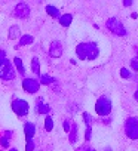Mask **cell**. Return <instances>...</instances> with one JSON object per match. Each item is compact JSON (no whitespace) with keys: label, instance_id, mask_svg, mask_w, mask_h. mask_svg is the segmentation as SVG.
Masks as SVG:
<instances>
[{"label":"cell","instance_id":"20","mask_svg":"<svg viewBox=\"0 0 138 151\" xmlns=\"http://www.w3.org/2000/svg\"><path fill=\"white\" fill-rule=\"evenodd\" d=\"M31 71H33L34 74L40 76V62H39V58H37V56H34V58L31 59Z\"/></svg>","mask_w":138,"mask_h":151},{"label":"cell","instance_id":"17","mask_svg":"<svg viewBox=\"0 0 138 151\" xmlns=\"http://www.w3.org/2000/svg\"><path fill=\"white\" fill-rule=\"evenodd\" d=\"M14 64H15V67H17L18 73H20L21 76H25V68H24L22 59H21L20 56H15V58H14Z\"/></svg>","mask_w":138,"mask_h":151},{"label":"cell","instance_id":"22","mask_svg":"<svg viewBox=\"0 0 138 151\" xmlns=\"http://www.w3.org/2000/svg\"><path fill=\"white\" fill-rule=\"evenodd\" d=\"M120 77H122V79H131L132 74H131V71H129L126 67H123V68H120Z\"/></svg>","mask_w":138,"mask_h":151},{"label":"cell","instance_id":"13","mask_svg":"<svg viewBox=\"0 0 138 151\" xmlns=\"http://www.w3.org/2000/svg\"><path fill=\"white\" fill-rule=\"evenodd\" d=\"M24 133H25V139H27V141L33 139V136L36 135V126H34V123L27 122V123L24 124Z\"/></svg>","mask_w":138,"mask_h":151},{"label":"cell","instance_id":"29","mask_svg":"<svg viewBox=\"0 0 138 151\" xmlns=\"http://www.w3.org/2000/svg\"><path fill=\"white\" fill-rule=\"evenodd\" d=\"M131 67H132V70H134V71H138V58H134V59H132Z\"/></svg>","mask_w":138,"mask_h":151},{"label":"cell","instance_id":"10","mask_svg":"<svg viewBox=\"0 0 138 151\" xmlns=\"http://www.w3.org/2000/svg\"><path fill=\"white\" fill-rule=\"evenodd\" d=\"M36 113L37 114H49L51 113V107L48 104H45L42 98H39L37 102H36Z\"/></svg>","mask_w":138,"mask_h":151},{"label":"cell","instance_id":"19","mask_svg":"<svg viewBox=\"0 0 138 151\" xmlns=\"http://www.w3.org/2000/svg\"><path fill=\"white\" fill-rule=\"evenodd\" d=\"M18 37H21L20 27H18V25H12V27L9 28V39H11V40H15V39H18Z\"/></svg>","mask_w":138,"mask_h":151},{"label":"cell","instance_id":"21","mask_svg":"<svg viewBox=\"0 0 138 151\" xmlns=\"http://www.w3.org/2000/svg\"><path fill=\"white\" fill-rule=\"evenodd\" d=\"M45 129L48 132H51L53 129V119L51 116H46V119H45Z\"/></svg>","mask_w":138,"mask_h":151},{"label":"cell","instance_id":"12","mask_svg":"<svg viewBox=\"0 0 138 151\" xmlns=\"http://www.w3.org/2000/svg\"><path fill=\"white\" fill-rule=\"evenodd\" d=\"M76 53H77L79 59L86 61V58H88V45L86 43H79L77 47H76Z\"/></svg>","mask_w":138,"mask_h":151},{"label":"cell","instance_id":"5","mask_svg":"<svg viewBox=\"0 0 138 151\" xmlns=\"http://www.w3.org/2000/svg\"><path fill=\"white\" fill-rule=\"evenodd\" d=\"M11 107H12L14 113L20 117H24V116L28 114V102L24 101V99H14Z\"/></svg>","mask_w":138,"mask_h":151},{"label":"cell","instance_id":"25","mask_svg":"<svg viewBox=\"0 0 138 151\" xmlns=\"http://www.w3.org/2000/svg\"><path fill=\"white\" fill-rule=\"evenodd\" d=\"M91 138H92V127L89 126V127H86V130H85V141L89 142Z\"/></svg>","mask_w":138,"mask_h":151},{"label":"cell","instance_id":"8","mask_svg":"<svg viewBox=\"0 0 138 151\" xmlns=\"http://www.w3.org/2000/svg\"><path fill=\"white\" fill-rule=\"evenodd\" d=\"M86 45H88V58H86V61H94V59H97L98 55H100V47H98V45H97L95 42H86Z\"/></svg>","mask_w":138,"mask_h":151},{"label":"cell","instance_id":"23","mask_svg":"<svg viewBox=\"0 0 138 151\" xmlns=\"http://www.w3.org/2000/svg\"><path fill=\"white\" fill-rule=\"evenodd\" d=\"M83 120H85V123H86V127H89L91 123H92V117H91V114L85 111V113H83Z\"/></svg>","mask_w":138,"mask_h":151},{"label":"cell","instance_id":"9","mask_svg":"<svg viewBox=\"0 0 138 151\" xmlns=\"http://www.w3.org/2000/svg\"><path fill=\"white\" fill-rule=\"evenodd\" d=\"M49 55L52 58H59L62 55V43L58 40H53L49 46Z\"/></svg>","mask_w":138,"mask_h":151},{"label":"cell","instance_id":"11","mask_svg":"<svg viewBox=\"0 0 138 151\" xmlns=\"http://www.w3.org/2000/svg\"><path fill=\"white\" fill-rule=\"evenodd\" d=\"M77 139H79V126L73 123L70 127V132H68V141H70V144H76Z\"/></svg>","mask_w":138,"mask_h":151},{"label":"cell","instance_id":"32","mask_svg":"<svg viewBox=\"0 0 138 151\" xmlns=\"http://www.w3.org/2000/svg\"><path fill=\"white\" fill-rule=\"evenodd\" d=\"M104 151H113V150H111V148H110V147H108V148H105V150H104Z\"/></svg>","mask_w":138,"mask_h":151},{"label":"cell","instance_id":"4","mask_svg":"<svg viewBox=\"0 0 138 151\" xmlns=\"http://www.w3.org/2000/svg\"><path fill=\"white\" fill-rule=\"evenodd\" d=\"M15 76H17V73H15L14 64L9 59H6L3 67H2V70H0V79L2 80H14Z\"/></svg>","mask_w":138,"mask_h":151},{"label":"cell","instance_id":"16","mask_svg":"<svg viewBox=\"0 0 138 151\" xmlns=\"http://www.w3.org/2000/svg\"><path fill=\"white\" fill-rule=\"evenodd\" d=\"M33 42H34L33 36H30V34H24V36H21V37H20L18 46H25V45H31ZM18 46H17V47H18Z\"/></svg>","mask_w":138,"mask_h":151},{"label":"cell","instance_id":"7","mask_svg":"<svg viewBox=\"0 0 138 151\" xmlns=\"http://www.w3.org/2000/svg\"><path fill=\"white\" fill-rule=\"evenodd\" d=\"M30 6L27 3H18L14 9V17L15 18H20V19H25L30 17Z\"/></svg>","mask_w":138,"mask_h":151},{"label":"cell","instance_id":"6","mask_svg":"<svg viewBox=\"0 0 138 151\" xmlns=\"http://www.w3.org/2000/svg\"><path fill=\"white\" fill-rule=\"evenodd\" d=\"M22 89H24L25 92H28V93H36V92H39V89H40V83H39V80H36V79H28V77H25V79L22 80Z\"/></svg>","mask_w":138,"mask_h":151},{"label":"cell","instance_id":"33","mask_svg":"<svg viewBox=\"0 0 138 151\" xmlns=\"http://www.w3.org/2000/svg\"><path fill=\"white\" fill-rule=\"evenodd\" d=\"M86 151H95V150H94V148H88Z\"/></svg>","mask_w":138,"mask_h":151},{"label":"cell","instance_id":"1","mask_svg":"<svg viewBox=\"0 0 138 151\" xmlns=\"http://www.w3.org/2000/svg\"><path fill=\"white\" fill-rule=\"evenodd\" d=\"M105 25H107L108 31H111L113 34H116L119 37H126L128 36V31H126L125 25L117 18H108L107 22H105Z\"/></svg>","mask_w":138,"mask_h":151},{"label":"cell","instance_id":"30","mask_svg":"<svg viewBox=\"0 0 138 151\" xmlns=\"http://www.w3.org/2000/svg\"><path fill=\"white\" fill-rule=\"evenodd\" d=\"M123 6H132V2H131V0H123Z\"/></svg>","mask_w":138,"mask_h":151},{"label":"cell","instance_id":"27","mask_svg":"<svg viewBox=\"0 0 138 151\" xmlns=\"http://www.w3.org/2000/svg\"><path fill=\"white\" fill-rule=\"evenodd\" d=\"M6 59H8L6 58V52L5 50H0V70H2V67H3V64H5Z\"/></svg>","mask_w":138,"mask_h":151},{"label":"cell","instance_id":"15","mask_svg":"<svg viewBox=\"0 0 138 151\" xmlns=\"http://www.w3.org/2000/svg\"><path fill=\"white\" fill-rule=\"evenodd\" d=\"M39 83H40V85H46V86H49V85L56 83V80H55L53 77H51L49 74H40V80H39Z\"/></svg>","mask_w":138,"mask_h":151},{"label":"cell","instance_id":"31","mask_svg":"<svg viewBox=\"0 0 138 151\" xmlns=\"http://www.w3.org/2000/svg\"><path fill=\"white\" fill-rule=\"evenodd\" d=\"M134 98H135V101H138V89L135 91V93H134Z\"/></svg>","mask_w":138,"mask_h":151},{"label":"cell","instance_id":"24","mask_svg":"<svg viewBox=\"0 0 138 151\" xmlns=\"http://www.w3.org/2000/svg\"><path fill=\"white\" fill-rule=\"evenodd\" d=\"M34 148H36L34 141H33V139L27 141V144H25V151H34Z\"/></svg>","mask_w":138,"mask_h":151},{"label":"cell","instance_id":"18","mask_svg":"<svg viewBox=\"0 0 138 151\" xmlns=\"http://www.w3.org/2000/svg\"><path fill=\"white\" fill-rule=\"evenodd\" d=\"M46 12H48V15L52 17V18H59V17H61L59 9L55 8V6H52V5H48V6H46Z\"/></svg>","mask_w":138,"mask_h":151},{"label":"cell","instance_id":"34","mask_svg":"<svg viewBox=\"0 0 138 151\" xmlns=\"http://www.w3.org/2000/svg\"><path fill=\"white\" fill-rule=\"evenodd\" d=\"M9 151H18V150H17V148H11Z\"/></svg>","mask_w":138,"mask_h":151},{"label":"cell","instance_id":"28","mask_svg":"<svg viewBox=\"0 0 138 151\" xmlns=\"http://www.w3.org/2000/svg\"><path fill=\"white\" fill-rule=\"evenodd\" d=\"M70 127H72V124H70V120H67V119H65V120L62 122V129H64L65 132H70Z\"/></svg>","mask_w":138,"mask_h":151},{"label":"cell","instance_id":"2","mask_svg":"<svg viewBox=\"0 0 138 151\" xmlns=\"http://www.w3.org/2000/svg\"><path fill=\"white\" fill-rule=\"evenodd\" d=\"M125 133L132 141L138 139V119L137 117L126 119V122H125Z\"/></svg>","mask_w":138,"mask_h":151},{"label":"cell","instance_id":"3","mask_svg":"<svg viewBox=\"0 0 138 151\" xmlns=\"http://www.w3.org/2000/svg\"><path fill=\"white\" fill-rule=\"evenodd\" d=\"M95 111L98 116L101 117H105L111 113V101L107 98V96H101L98 98L97 104H95Z\"/></svg>","mask_w":138,"mask_h":151},{"label":"cell","instance_id":"14","mask_svg":"<svg viewBox=\"0 0 138 151\" xmlns=\"http://www.w3.org/2000/svg\"><path fill=\"white\" fill-rule=\"evenodd\" d=\"M58 21H59V24L62 27H68V25L72 24V21H73V15L72 14H64V15H61L58 18Z\"/></svg>","mask_w":138,"mask_h":151},{"label":"cell","instance_id":"26","mask_svg":"<svg viewBox=\"0 0 138 151\" xmlns=\"http://www.w3.org/2000/svg\"><path fill=\"white\" fill-rule=\"evenodd\" d=\"M0 145H2L3 148H8L9 147V138L8 136H2L0 138Z\"/></svg>","mask_w":138,"mask_h":151}]
</instances>
